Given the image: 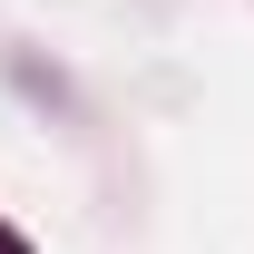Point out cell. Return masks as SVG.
<instances>
[{
    "mask_svg": "<svg viewBox=\"0 0 254 254\" xmlns=\"http://www.w3.org/2000/svg\"><path fill=\"white\" fill-rule=\"evenodd\" d=\"M0 254H30V245H20V235H10V225H0Z\"/></svg>",
    "mask_w": 254,
    "mask_h": 254,
    "instance_id": "6da1fadb",
    "label": "cell"
}]
</instances>
